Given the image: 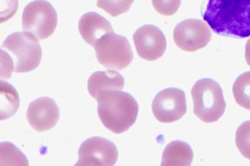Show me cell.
Returning <instances> with one entry per match:
<instances>
[{"instance_id": "1", "label": "cell", "mask_w": 250, "mask_h": 166, "mask_svg": "<svg viewBox=\"0 0 250 166\" xmlns=\"http://www.w3.org/2000/svg\"><path fill=\"white\" fill-rule=\"evenodd\" d=\"M203 18L217 34L250 36V0H209Z\"/></svg>"}, {"instance_id": "2", "label": "cell", "mask_w": 250, "mask_h": 166, "mask_svg": "<svg viewBox=\"0 0 250 166\" xmlns=\"http://www.w3.org/2000/svg\"><path fill=\"white\" fill-rule=\"evenodd\" d=\"M98 114L104 127L115 134L126 132L138 117L139 106L134 96L122 91L111 90L98 98Z\"/></svg>"}, {"instance_id": "3", "label": "cell", "mask_w": 250, "mask_h": 166, "mask_svg": "<svg viewBox=\"0 0 250 166\" xmlns=\"http://www.w3.org/2000/svg\"><path fill=\"white\" fill-rule=\"evenodd\" d=\"M5 64L11 72L27 73L37 68L41 63L42 51L37 38L29 32H15L10 35L1 45Z\"/></svg>"}, {"instance_id": "4", "label": "cell", "mask_w": 250, "mask_h": 166, "mask_svg": "<svg viewBox=\"0 0 250 166\" xmlns=\"http://www.w3.org/2000/svg\"><path fill=\"white\" fill-rule=\"evenodd\" d=\"M193 112L202 121L213 123L224 114L226 104L222 87L214 80L203 78L193 85L191 90Z\"/></svg>"}, {"instance_id": "5", "label": "cell", "mask_w": 250, "mask_h": 166, "mask_svg": "<svg viewBox=\"0 0 250 166\" xmlns=\"http://www.w3.org/2000/svg\"><path fill=\"white\" fill-rule=\"evenodd\" d=\"M94 48L97 60L106 69L123 70L134 59L128 40L114 32L104 36L97 42Z\"/></svg>"}, {"instance_id": "6", "label": "cell", "mask_w": 250, "mask_h": 166, "mask_svg": "<svg viewBox=\"0 0 250 166\" xmlns=\"http://www.w3.org/2000/svg\"><path fill=\"white\" fill-rule=\"evenodd\" d=\"M58 24V14L53 5L45 0H35L26 5L22 14V28L38 40L54 34Z\"/></svg>"}, {"instance_id": "7", "label": "cell", "mask_w": 250, "mask_h": 166, "mask_svg": "<svg viewBox=\"0 0 250 166\" xmlns=\"http://www.w3.org/2000/svg\"><path fill=\"white\" fill-rule=\"evenodd\" d=\"M151 109L156 119L163 123L181 119L187 112L185 93L180 89H164L155 96Z\"/></svg>"}, {"instance_id": "8", "label": "cell", "mask_w": 250, "mask_h": 166, "mask_svg": "<svg viewBox=\"0 0 250 166\" xmlns=\"http://www.w3.org/2000/svg\"><path fill=\"white\" fill-rule=\"evenodd\" d=\"M76 166H114L118 159V150L112 142L94 136L80 146Z\"/></svg>"}, {"instance_id": "9", "label": "cell", "mask_w": 250, "mask_h": 166, "mask_svg": "<svg viewBox=\"0 0 250 166\" xmlns=\"http://www.w3.org/2000/svg\"><path fill=\"white\" fill-rule=\"evenodd\" d=\"M211 38L210 29L200 19L184 20L178 23L173 31V39L177 46L188 52L204 48Z\"/></svg>"}, {"instance_id": "10", "label": "cell", "mask_w": 250, "mask_h": 166, "mask_svg": "<svg viewBox=\"0 0 250 166\" xmlns=\"http://www.w3.org/2000/svg\"><path fill=\"white\" fill-rule=\"evenodd\" d=\"M135 46L140 57L146 61H156L165 54L167 41L160 29L153 25H145L134 33Z\"/></svg>"}, {"instance_id": "11", "label": "cell", "mask_w": 250, "mask_h": 166, "mask_svg": "<svg viewBox=\"0 0 250 166\" xmlns=\"http://www.w3.org/2000/svg\"><path fill=\"white\" fill-rule=\"evenodd\" d=\"M27 119L31 127L38 132L52 129L60 119L59 107L52 98L43 96L29 105Z\"/></svg>"}, {"instance_id": "12", "label": "cell", "mask_w": 250, "mask_h": 166, "mask_svg": "<svg viewBox=\"0 0 250 166\" xmlns=\"http://www.w3.org/2000/svg\"><path fill=\"white\" fill-rule=\"evenodd\" d=\"M78 30L82 39L94 47L105 35L114 32L108 20L96 12H87L80 19Z\"/></svg>"}, {"instance_id": "13", "label": "cell", "mask_w": 250, "mask_h": 166, "mask_svg": "<svg viewBox=\"0 0 250 166\" xmlns=\"http://www.w3.org/2000/svg\"><path fill=\"white\" fill-rule=\"evenodd\" d=\"M125 80L117 71H96L89 77L87 90L90 95L98 100L102 93L111 90H123Z\"/></svg>"}, {"instance_id": "14", "label": "cell", "mask_w": 250, "mask_h": 166, "mask_svg": "<svg viewBox=\"0 0 250 166\" xmlns=\"http://www.w3.org/2000/svg\"><path fill=\"white\" fill-rule=\"evenodd\" d=\"M193 158V151L188 144L173 141L164 149L162 166H190Z\"/></svg>"}, {"instance_id": "15", "label": "cell", "mask_w": 250, "mask_h": 166, "mask_svg": "<svg viewBox=\"0 0 250 166\" xmlns=\"http://www.w3.org/2000/svg\"><path fill=\"white\" fill-rule=\"evenodd\" d=\"M20 98L16 89L10 84L1 81V120L7 119L17 112Z\"/></svg>"}, {"instance_id": "16", "label": "cell", "mask_w": 250, "mask_h": 166, "mask_svg": "<svg viewBox=\"0 0 250 166\" xmlns=\"http://www.w3.org/2000/svg\"><path fill=\"white\" fill-rule=\"evenodd\" d=\"M233 94L240 107L250 111V71L240 74L235 80Z\"/></svg>"}, {"instance_id": "17", "label": "cell", "mask_w": 250, "mask_h": 166, "mask_svg": "<svg viewBox=\"0 0 250 166\" xmlns=\"http://www.w3.org/2000/svg\"><path fill=\"white\" fill-rule=\"evenodd\" d=\"M134 1V0H97V5L115 18L128 12Z\"/></svg>"}, {"instance_id": "18", "label": "cell", "mask_w": 250, "mask_h": 166, "mask_svg": "<svg viewBox=\"0 0 250 166\" xmlns=\"http://www.w3.org/2000/svg\"><path fill=\"white\" fill-rule=\"evenodd\" d=\"M235 143L242 156L250 160V120L243 122L238 127Z\"/></svg>"}, {"instance_id": "19", "label": "cell", "mask_w": 250, "mask_h": 166, "mask_svg": "<svg viewBox=\"0 0 250 166\" xmlns=\"http://www.w3.org/2000/svg\"><path fill=\"white\" fill-rule=\"evenodd\" d=\"M156 12L161 15L171 16L180 8L181 0H151Z\"/></svg>"}, {"instance_id": "20", "label": "cell", "mask_w": 250, "mask_h": 166, "mask_svg": "<svg viewBox=\"0 0 250 166\" xmlns=\"http://www.w3.org/2000/svg\"><path fill=\"white\" fill-rule=\"evenodd\" d=\"M245 58L248 65L250 66V38L248 40L246 45Z\"/></svg>"}]
</instances>
